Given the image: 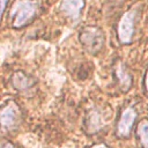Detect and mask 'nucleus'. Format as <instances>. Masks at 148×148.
<instances>
[{
  "label": "nucleus",
  "mask_w": 148,
  "mask_h": 148,
  "mask_svg": "<svg viewBox=\"0 0 148 148\" xmlns=\"http://www.w3.org/2000/svg\"><path fill=\"white\" fill-rule=\"evenodd\" d=\"M38 6L32 0H20L15 3L12 12V27L20 29L30 23L36 16Z\"/></svg>",
  "instance_id": "nucleus-1"
},
{
  "label": "nucleus",
  "mask_w": 148,
  "mask_h": 148,
  "mask_svg": "<svg viewBox=\"0 0 148 148\" xmlns=\"http://www.w3.org/2000/svg\"><path fill=\"white\" fill-rule=\"evenodd\" d=\"M80 42L87 52L96 54L104 45V34L97 27H87L80 32Z\"/></svg>",
  "instance_id": "nucleus-2"
},
{
  "label": "nucleus",
  "mask_w": 148,
  "mask_h": 148,
  "mask_svg": "<svg viewBox=\"0 0 148 148\" xmlns=\"http://www.w3.org/2000/svg\"><path fill=\"white\" fill-rule=\"evenodd\" d=\"M138 16V10L135 8L127 10L119 20L117 24V37L120 43L128 44L133 40L135 31V21Z\"/></svg>",
  "instance_id": "nucleus-3"
},
{
  "label": "nucleus",
  "mask_w": 148,
  "mask_h": 148,
  "mask_svg": "<svg viewBox=\"0 0 148 148\" xmlns=\"http://www.w3.org/2000/svg\"><path fill=\"white\" fill-rule=\"evenodd\" d=\"M135 118H136V112L132 106H127L126 109H124L117 123V135L120 138L128 136L134 125Z\"/></svg>",
  "instance_id": "nucleus-4"
},
{
  "label": "nucleus",
  "mask_w": 148,
  "mask_h": 148,
  "mask_svg": "<svg viewBox=\"0 0 148 148\" xmlns=\"http://www.w3.org/2000/svg\"><path fill=\"white\" fill-rule=\"evenodd\" d=\"M20 109L15 103H8L0 110V126L5 128L13 127L18 120Z\"/></svg>",
  "instance_id": "nucleus-5"
},
{
  "label": "nucleus",
  "mask_w": 148,
  "mask_h": 148,
  "mask_svg": "<svg viewBox=\"0 0 148 148\" xmlns=\"http://www.w3.org/2000/svg\"><path fill=\"white\" fill-rule=\"evenodd\" d=\"M84 0H62L60 3V10L71 20L76 21L84 7Z\"/></svg>",
  "instance_id": "nucleus-6"
},
{
  "label": "nucleus",
  "mask_w": 148,
  "mask_h": 148,
  "mask_svg": "<svg viewBox=\"0 0 148 148\" xmlns=\"http://www.w3.org/2000/svg\"><path fill=\"white\" fill-rule=\"evenodd\" d=\"M114 76L121 91L126 92L132 87V76L120 61L114 65Z\"/></svg>",
  "instance_id": "nucleus-7"
},
{
  "label": "nucleus",
  "mask_w": 148,
  "mask_h": 148,
  "mask_svg": "<svg viewBox=\"0 0 148 148\" xmlns=\"http://www.w3.org/2000/svg\"><path fill=\"white\" fill-rule=\"evenodd\" d=\"M12 82L17 90H28L34 87V81L22 72H16L12 76Z\"/></svg>",
  "instance_id": "nucleus-8"
},
{
  "label": "nucleus",
  "mask_w": 148,
  "mask_h": 148,
  "mask_svg": "<svg viewBox=\"0 0 148 148\" xmlns=\"http://www.w3.org/2000/svg\"><path fill=\"white\" fill-rule=\"evenodd\" d=\"M103 126V116L99 112L92 111L87 117V127L90 132H97Z\"/></svg>",
  "instance_id": "nucleus-9"
},
{
  "label": "nucleus",
  "mask_w": 148,
  "mask_h": 148,
  "mask_svg": "<svg viewBox=\"0 0 148 148\" xmlns=\"http://www.w3.org/2000/svg\"><path fill=\"white\" fill-rule=\"evenodd\" d=\"M136 136L142 148H148V119H142L136 126Z\"/></svg>",
  "instance_id": "nucleus-10"
},
{
  "label": "nucleus",
  "mask_w": 148,
  "mask_h": 148,
  "mask_svg": "<svg viewBox=\"0 0 148 148\" xmlns=\"http://www.w3.org/2000/svg\"><path fill=\"white\" fill-rule=\"evenodd\" d=\"M7 3H8V0H0V21H1V17L3 15V12L7 7Z\"/></svg>",
  "instance_id": "nucleus-11"
},
{
  "label": "nucleus",
  "mask_w": 148,
  "mask_h": 148,
  "mask_svg": "<svg viewBox=\"0 0 148 148\" xmlns=\"http://www.w3.org/2000/svg\"><path fill=\"white\" fill-rule=\"evenodd\" d=\"M143 86H145L146 94L148 95V67H147V71L145 73V76H143Z\"/></svg>",
  "instance_id": "nucleus-12"
},
{
  "label": "nucleus",
  "mask_w": 148,
  "mask_h": 148,
  "mask_svg": "<svg viewBox=\"0 0 148 148\" xmlns=\"http://www.w3.org/2000/svg\"><path fill=\"white\" fill-rule=\"evenodd\" d=\"M0 148H15L10 142H3V143H0Z\"/></svg>",
  "instance_id": "nucleus-13"
},
{
  "label": "nucleus",
  "mask_w": 148,
  "mask_h": 148,
  "mask_svg": "<svg viewBox=\"0 0 148 148\" xmlns=\"http://www.w3.org/2000/svg\"><path fill=\"white\" fill-rule=\"evenodd\" d=\"M89 148H109L105 143H96V145H92L91 147H89Z\"/></svg>",
  "instance_id": "nucleus-14"
}]
</instances>
